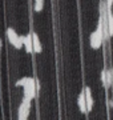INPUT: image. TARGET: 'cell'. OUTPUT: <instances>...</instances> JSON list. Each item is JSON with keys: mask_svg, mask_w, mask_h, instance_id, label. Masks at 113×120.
I'll use <instances>...</instances> for the list:
<instances>
[{"mask_svg": "<svg viewBox=\"0 0 113 120\" xmlns=\"http://www.w3.org/2000/svg\"><path fill=\"white\" fill-rule=\"evenodd\" d=\"M16 86L24 88V98H28L29 100L36 98V94H37V91L40 88L39 82L36 80L35 77H31V76L21 77L20 80L16 82Z\"/></svg>", "mask_w": 113, "mask_h": 120, "instance_id": "cell-1", "label": "cell"}, {"mask_svg": "<svg viewBox=\"0 0 113 120\" xmlns=\"http://www.w3.org/2000/svg\"><path fill=\"white\" fill-rule=\"evenodd\" d=\"M105 40L104 38V17L100 15L99 22H97V28L89 36V44L93 49H99L102 45V41Z\"/></svg>", "mask_w": 113, "mask_h": 120, "instance_id": "cell-2", "label": "cell"}, {"mask_svg": "<svg viewBox=\"0 0 113 120\" xmlns=\"http://www.w3.org/2000/svg\"><path fill=\"white\" fill-rule=\"evenodd\" d=\"M7 38H8V41L12 44L13 47L20 48V47L23 45L21 36H19L18 32L13 30L12 27H8V28H7Z\"/></svg>", "mask_w": 113, "mask_h": 120, "instance_id": "cell-3", "label": "cell"}, {"mask_svg": "<svg viewBox=\"0 0 113 120\" xmlns=\"http://www.w3.org/2000/svg\"><path fill=\"white\" fill-rule=\"evenodd\" d=\"M77 105L80 108L81 113H88V108H87V99H85V92L84 90L78 94L77 96Z\"/></svg>", "mask_w": 113, "mask_h": 120, "instance_id": "cell-4", "label": "cell"}, {"mask_svg": "<svg viewBox=\"0 0 113 120\" xmlns=\"http://www.w3.org/2000/svg\"><path fill=\"white\" fill-rule=\"evenodd\" d=\"M84 92H85V99H87V108H88V112L92 111V108H93V96H92V90L89 88L88 86H85L83 88Z\"/></svg>", "mask_w": 113, "mask_h": 120, "instance_id": "cell-5", "label": "cell"}, {"mask_svg": "<svg viewBox=\"0 0 113 120\" xmlns=\"http://www.w3.org/2000/svg\"><path fill=\"white\" fill-rule=\"evenodd\" d=\"M21 40H23V44L25 47L27 52H33V43H32V32H29L28 35L25 36H21Z\"/></svg>", "mask_w": 113, "mask_h": 120, "instance_id": "cell-6", "label": "cell"}, {"mask_svg": "<svg viewBox=\"0 0 113 120\" xmlns=\"http://www.w3.org/2000/svg\"><path fill=\"white\" fill-rule=\"evenodd\" d=\"M32 43H33V52L36 53H40L43 51V47H41V43H40V39L37 36L36 32H32Z\"/></svg>", "mask_w": 113, "mask_h": 120, "instance_id": "cell-7", "label": "cell"}, {"mask_svg": "<svg viewBox=\"0 0 113 120\" xmlns=\"http://www.w3.org/2000/svg\"><path fill=\"white\" fill-rule=\"evenodd\" d=\"M108 28H109V35L113 36V13H112V11H108Z\"/></svg>", "mask_w": 113, "mask_h": 120, "instance_id": "cell-8", "label": "cell"}, {"mask_svg": "<svg viewBox=\"0 0 113 120\" xmlns=\"http://www.w3.org/2000/svg\"><path fill=\"white\" fill-rule=\"evenodd\" d=\"M106 67L105 68H102V71H101V82H102V86L105 87V88H109L108 86V79H106Z\"/></svg>", "mask_w": 113, "mask_h": 120, "instance_id": "cell-9", "label": "cell"}, {"mask_svg": "<svg viewBox=\"0 0 113 120\" xmlns=\"http://www.w3.org/2000/svg\"><path fill=\"white\" fill-rule=\"evenodd\" d=\"M44 7V0H35V11L40 12Z\"/></svg>", "mask_w": 113, "mask_h": 120, "instance_id": "cell-10", "label": "cell"}, {"mask_svg": "<svg viewBox=\"0 0 113 120\" xmlns=\"http://www.w3.org/2000/svg\"><path fill=\"white\" fill-rule=\"evenodd\" d=\"M105 4H106V8H108V11H112L113 0H105Z\"/></svg>", "mask_w": 113, "mask_h": 120, "instance_id": "cell-11", "label": "cell"}, {"mask_svg": "<svg viewBox=\"0 0 113 120\" xmlns=\"http://www.w3.org/2000/svg\"><path fill=\"white\" fill-rule=\"evenodd\" d=\"M109 104H110V105H112V107H113V98L110 99V101H109Z\"/></svg>", "mask_w": 113, "mask_h": 120, "instance_id": "cell-12", "label": "cell"}, {"mask_svg": "<svg viewBox=\"0 0 113 120\" xmlns=\"http://www.w3.org/2000/svg\"><path fill=\"white\" fill-rule=\"evenodd\" d=\"M0 48H1V39H0Z\"/></svg>", "mask_w": 113, "mask_h": 120, "instance_id": "cell-13", "label": "cell"}]
</instances>
